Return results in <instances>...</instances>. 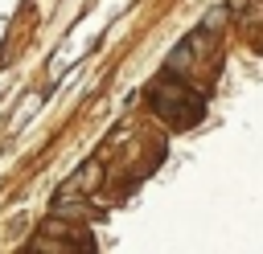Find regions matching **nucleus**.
Segmentation results:
<instances>
[{
    "label": "nucleus",
    "mask_w": 263,
    "mask_h": 254,
    "mask_svg": "<svg viewBox=\"0 0 263 254\" xmlns=\"http://www.w3.org/2000/svg\"><path fill=\"white\" fill-rule=\"evenodd\" d=\"M148 102H152V111H156L168 127H193V123L205 115V94L193 90L189 82H181L173 70L148 90Z\"/></svg>",
    "instance_id": "nucleus-1"
}]
</instances>
